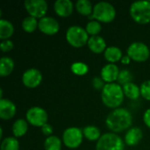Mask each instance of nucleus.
I'll return each mask as SVG.
<instances>
[{
  "label": "nucleus",
  "instance_id": "obj_29",
  "mask_svg": "<svg viewBox=\"0 0 150 150\" xmlns=\"http://www.w3.org/2000/svg\"><path fill=\"white\" fill-rule=\"evenodd\" d=\"M85 30H86L87 33L90 35V37L97 36L102 31V25L100 22H98L97 20H90L85 26Z\"/></svg>",
  "mask_w": 150,
  "mask_h": 150
},
{
  "label": "nucleus",
  "instance_id": "obj_12",
  "mask_svg": "<svg viewBox=\"0 0 150 150\" xmlns=\"http://www.w3.org/2000/svg\"><path fill=\"white\" fill-rule=\"evenodd\" d=\"M38 29L45 35H55L60 30V24L58 20L53 17L46 16L39 19Z\"/></svg>",
  "mask_w": 150,
  "mask_h": 150
},
{
  "label": "nucleus",
  "instance_id": "obj_30",
  "mask_svg": "<svg viewBox=\"0 0 150 150\" xmlns=\"http://www.w3.org/2000/svg\"><path fill=\"white\" fill-rule=\"evenodd\" d=\"M133 79H134V76L132 74V72L129 70V69H121L120 71V74H119V77H118V80H117V83L123 86L127 83H132L133 82Z\"/></svg>",
  "mask_w": 150,
  "mask_h": 150
},
{
  "label": "nucleus",
  "instance_id": "obj_24",
  "mask_svg": "<svg viewBox=\"0 0 150 150\" xmlns=\"http://www.w3.org/2000/svg\"><path fill=\"white\" fill-rule=\"evenodd\" d=\"M83 136L89 142H98L102 136L100 129L94 125H88L83 129Z\"/></svg>",
  "mask_w": 150,
  "mask_h": 150
},
{
  "label": "nucleus",
  "instance_id": "obj_17",
  "mask_svg": "<svg viewBox=\"0 0 150 150\" xmlns=\"http://www.w3.org/2000/svg\"><path fill=\"white\" fill-rule=\"evenodd\" d=\"M87 46H88L89 49L94 54L104 53L105 51V49L107 48L105 40L100 35L91 36L88 40Z\"/></svg>",
  "mask_w": 150,
  "mask_h": 150
},
{
  "label": "nucleus",
  "instance_id": "obj_10",
  "mask_svg": "<svg viewBox=\"0 0 150 150\" xmlns=\"http://www.w3.org/2000/svg\"><path fill=\"white\" fill-rule=\"evenodd\" d=\"M24 6L29 16L37 19L46 17L48 11V4L45 0H25Z\"/></svg>",
  "mask_w": 150,
  "mask_h": 150
},
{
  "label": "nucleus",
  "instance_id": "obj_11",
  "mask_svg": "<svg viewBox=\"0 0 150 150\" xmlns=\"http://www.w3.org/2000/svg\"><path fill=\"white\" fill-rule=\"evenodd\" d=\"M42 73L35 68L26 69L22 75V83L29 89H34L40 86L42 83Z\"/></svg>",
  "mask_w": 150,
  "mask_h": 150
},
{
  "label": "nucleus",
  "instance_id": "obj_3",
  "mask_svg": "<svg viewBox=\"0 0 150 150\" xmlns=\"http://www.w3.org/2000/svg\"><path fill=\"white\" fill-rule=\"evenodd\" d=\"M115 7L108 2H98L94 4L92 15L89 17L91 20H97L100 23H112L116 18Z\"/></svg>",
  "mask_w": 150,
  "mask_h": 150
},
{
  "label": "nucleus",
  "instance_id": "obj_23",
  "mask_svg": "<svg viewBox=\"0 0 150 150\" xmlns=\"http://www.w3.org/2000/svg\"><path fill=\"white\" fill-rule=\"evenodd\" d=\"M122 88L125 97L131 100H136L141 97V87L134 82L123 85Z\"/></svg>",
  "mask_w": 150,
  "mask_h": 150
},
{
  "label": "nucleus",
  "instance_id": "obj_19",
  "mask_svg": "<svg viewBox=\"0 0 150 150\" xmlns=\"http://www.w3.org/2000/svg\"><path fill=\"white\" fill-rule=\"evenodd\" d=\"M29 127V123L25 119H18L14 121L11 127V132L15 138H20L26 134Z\"/></svg>",
  "mask_w": 150,
  "mask_h": 150
},
{
  "label": "nucleus",
  "instance_id": "obj_6",
  "mask_svg": "<svg viewBox=\"0 0 150 150\" xmlns=\"http://www.w3.org/2000/svg\"><path fill=\"white\" fill-rule=\"evenodd\" d=\"M125 146L124 140L118 134L108 132L96 142V150H125Z\"/></svg>",
  "mask_w": 150,
  "mask_h": 150
},
{
  "label": "nucleus",
  "instance_id": "obj_1",
  "mask_svg": "<svg viewBox=\"0 0 150 150\" xmlns=\"http://www.w3.org/2000/svg\"><path fill=\"white\" fill-rule=\"evenodd\" d=\"M107 128L114 134L127 131L133 125V115L126 108H117L112 110L105 119Z\"/></svg>",
  "mask_w": 150,
  "mask_h": 150
},
{
  "label": "nucleus",
  "instance_id": "obj_18",
  "mask_svg": "<svg viewBox=\"0 0 150 150\" xmlns=\"http://www.w3.org/2000/svg\"><path fill=\"white\" fill-rule=\"evenodd\" d=\"M123 55L124 54L122 53V50L116 46L107 47V48L104 52V57H105V61L108 62V63L115 64L116 62H120Z\"/></svg>",
  "mask_w": 150,
  "mask_h": 150
},
{
  "label": "nucleus",
  "instance_id": "obj_9",
  "mask_svg": "<svg viewBox=\"0 0 150 150\" xmlns=\"http://www.w3.org/2000/svg\"><path fill=\"white\" fill-rule=\"evenodd\" d=\"M25 120L29 125L36 127H42L48 120V113L40 106H33L25 112Z\"/></svg>",
  "mask_w": 150,
  "mask_h": 150
},
{
  "label": "nucleus",
  "instance_id": "obj_7",
  "mask_svg": "<svg viewBox=\"0 0 150 150\" xmlns=\"http://www.w3.org/2000/svg\"><path fill=\"white\" fill-rule=\"evenodd\" d=\"M83 129L76 127H70L66 128L62 136L63 145L69 149H76L81 146L83 141Z\"/></svg>",
  "mask_w": 150,
  "mask_h": 150
},
{
  "label": "nucleus",
  "instance_id": "obj_32",
  "mask_svg": "<svg viewBox=\"0 0 150 150\" xmlns=\"http://www.w3.org/2000/svg\"><path fill=\"white\" fill-rule=\"evenodd\" d=\"M0 48L3 53H8L14 48V43L11 40H2L0 43Z\"/></svg>",
  "mask_w": 150,
  "mask_h": 150
},
{
  "label": "nucleus",
  "instance_id": "obj_16",
  "mask_svg": "<svg viewBox=\"0 0 150 150\" xmlns=\"http://www.w3.org/2000/svg\"><path fill=\"white\" fill-rule=\"evenodd\" d=\"M142 137H143L142 130L140 127H132L126 132L124 142L126 145H127L128 147H134V146L138 145L141 142V141L142 140Z\"/></svg>",
  "mask_w": 150,
  "mask_h": 150
},
{
  "label": "nucleus",
  "instance_id": "obj_4",
  "mask_svg": "<svg viewBox=\"0 0 150 150\" xmlns=\"http://www.w3.org/2000/svg\"><path fill=\"white\" fill-rule=\"evenodd\" d=\"M129 14L132 19L140 25L150 23V1H136L131 4Z\"/></svg>",
  "mask_w": 150,
  "mask_h": 150
},
{
  "label": "nucleus",
  "instance_id": "obj_35",
  "mask_svg": "<svg viewBox=\"0 0 150 150\" xmlns=\"http://www.w3.org/2000/svg\"><path fill=\"white\" fill-rule=\"evenodd\" d=\"M143 122L146 125V127H148L150 129V108L146 110L143 113Z\"/></svg>",
  "mask_w": 150,
  "mask_h": 150
},
{
  "label": "nucleus",
  "instance_id": "obj_25",
  "mask_svg": "<svg viewBox=\"0 0 150 150\" xmlns=\"http://www.w3.org/2000/svg\"><path fill=\"white\" fill-rule=\"evenodd\" d=\"M62 140L58 136L51 135L46 138L43 143V147L45 150H62Z\"/></svg>",
  "mask_w": 150,
  "mask_h": 150
},
{
  "label": "nucleus",
  "instance_id": "obj_20",
  "mask_svg": "<svg viewBox=\"0 0 150 150\" xmlns=\"http://www.w3.org/2000/svg\"><path fill=\"white\" fill-rule=\"evenodd\" d=\"M14 25L13 24L4 18L0 19V40H10V38L14 33Z\"/></svg>",
  "mask_w": 150,
  "mask_h": 150
},
{
  "label": "nucleus",
  "instance_id": "obj_28",
  "mask_svg": "<svg viewBox=\"0 0 150 150\" xmlns=\"http://www.w3.org/2000/svg\"><path fill=\"white\" fill-rule=\"evenodd\" d=\"M71 72L76 76H85L89 72V66L83 62H75L70 66Z\"/></svg>",
  "mask_w": 150,
  "mask_h": 150
},
{
  "label": "nucleus",
  "instance_id": "obj_21",
  "mask_svg": "<svg viewBox=\"0 0 150 150\" xmlns=\"http://www.w3.org/2000/svg\"><path fill=\"white\" fill-rule=\"evenodd\" d=\"M15 63L14 61L9 56H3L0 59V76L6 77L10 76L14 70Z\"/></svg>",
  "mask_w": 150,
  "mask_h": 150
},
{
  "label": "nucleus",
  "instance_id": "obj_33",
  "mask_svg": "<svg viewBox=\"0 0 150 150\" xmlns=\"http://www.w3.org/2000/svg\"><path fill=\"white\" fill-rule=\"evenodd\" d=\"M106 83L101 78V76H94L92 79V86L97 91H102Z\"/></svg>",
  "mask_w": 150,
  "mask_h": 150
},
{
  "label": "nucleus",
  "instance_id": "obj_26",
  "mask_svg": "<svg viewBox=\"0 0 150 150\" xmlns=\"http://www.w3.org/2000/svg\"><path fill=\"white\" fill-rule=\"evenodd\" d=\"M38 25H39V19L32 16L25 17L21 22L22 29L27 33H32L35 32L38 29Z\"/></svg>",
  "mask_w": 150,
  "mask_h": 150
},
{
  "label": "nucleus",
  "instance_id": "obj_14",
  "mask_svg": "<svg viewBox=\"0 0 150 150\" xmlns=\"http://www.w3.org/2000/svg\"><path fill=\"white\" fill-rule=\"evenodd\" d=\"M120 71V70L116 64L107 63L102 68L100 71V76L105 83H116L119 77Z\"/></svg>",
  "mask_w": 150,
  "mask_h": 150
},
{
  "label": "nucleus",
  "instance_id": "obj_15",
  "mask_svg": "<svg viewBox=\"0 0 150 150\" xmlns=\"http://www.w3.org/2000/svg\"><path fill=\"white\" fill-rule=\"evenodd\" d=\"M17 112L16 105L8 98L0 99V118L3 120H10Z\"/></svg>",
  "mask_w": 150,
  "mask_h": 150
},
{
  "label": "nucleus",
  "instance_id": "obj_2",
  "mask_svg": "<svg viewBox=\"0 0 150 150\" xmlns=\"http://www.w3.org/2000/svg\"><path fill=\"white\" fill-rule=\"evenodd\" d=\"M125 98L123 88L118 83H106L101 91V100L110 109L120 108Z\"/></svg>",
  "mask_w": 150,
  "mask_h": 150
},
{
  "label": "nucleus",
  "instance_id": "obj_13",
  "mask_svg": "<svg viewBox=\"0 0 150 150\" xmlns=\"http://www.w3.org/2000/svg\"><path fill=\"white\" fill-rule=\"evenodd\" d=\"M53 8L57 16L61 18H68L73 13L75 4L70 0H56L54 3Z\"/></svg>",
  "mask_w": 150,
  "mask_h": 150
},
{
  "label": "nucleus",
  "instance_id": "obj_27",
  "mask_svg": "<svg viewBox=\"0 0 150 150\" xmlns=\"http://www.w3.org/2000/svg\"><path fill=\"white\" fill-rule=\"evenodd\" d=\"M20 144L14 136L5 137L1 142L0 150H19Z\"/></svg>",
  "mask_w": 150,
  "mask_h": 150
},
{
  "label": "nucleus",
  "instance_id": "obj_8",
  "mask_svg": "<svg viewBox=\"0 0 150 150\" xmlns=\"http://www.w3.org/2000/svg\"><path fill=\"white\" fill-rule=\"evenodd\" d=\"M127 54L134 62H144L149 58L150 49L145 43L141 41H134L131 43L127 47Z\"/></svg>",
  "mask_w": 150,
  "mask_h": 150
},
{
  "label": "nucleus",
  "instance_id": "obj_5",
  "mask_svg": "<svg viewBox=\"0 0 150 150\" xmlns=\"http://www.w3.org/2000/svg\"><path fill=\"white\" fill-rule=\"evenodd\" d=\"M90 35L85 28L80 25H71L66 31V40L73 47L80 48L87 45Z\"/></svg>",
  "mask_w": 150,
  "mask_h": 150
},
{
  "label": "nucleus",
  "instance_id": "obj_36",
  "mask_svg": "<svg viewBox=\"0 0 150 150\" xmlns=\"http://www.w3.org/2000/svg\"><path fill=\"white\" fill-rule=\"evenodd\" d=\"M131 61H132L131 58H130L127 54H125V55H123V57H122L120 62H121L122 64H124V65H128V64H130Z\"/></svg>",
  "mask_w": 150,
  "mask_h": 150
},
{
  "label": "nucleus",
  "instance_id": "obj_22",
  "mask_svg": "<svg viewBox=\"0 0 150 150\" xmlns=\"http://www.w3.org/2000/svg\"><path fill=\"white\" fill-rule=\"evenodd\" d=\"M93 8H94V5L89 0H78L75 4V9L76 10V11L80 15L85 16L88 18L92 15Z\"/></svg>",
  "mask_w": 150,
  "mask_h": 150
},
{
  "label": "nucleus",
  "instance_id": "obj_31",
  "mask_svg": "<svg viewBox=\"0 0 150 150\" xmlns=\"http://www.w3.org/2000/svg\"><path fill=\"white\" fill-rule=\"evenodd\" d=\"M141 96L145 100L150 101V80H146L141 84Z\"/></svg>",
  "mask_w": 150,
  "mask_h": 150
},
{
  "label": "nucleus",
  "instance_id": "obj_34",
  "mask_svg": "<svg viewBox=\"0 0 150 150\" xmlns=\"http://www.w3.org/2000/svg\"><path fill=\"white\" fill-rule=\"evenodd\" d=\"M40 130H41V133H42L45 136H47V137H49V136L53 135V133H54V128H53V127H52L49 123L45 124V125L40 128Z\"/></svg>",
  "mask_w": 150,
  "mask_h": 150
}]
</instances>
